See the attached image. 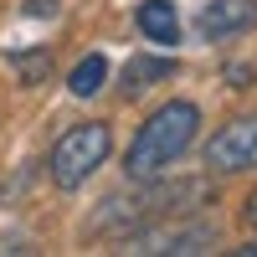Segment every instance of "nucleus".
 Listing matches in <instances>:
<instances>
[{
    "instance_id": "nucleus-5",
    "label": "nucleus",
    "mask_w": 257,
    "mask_h": 257,
    "mask_svg": "<svg viewBox=\"0 0 257 257\" xmlns=\"http://www.w3.org/2000/svg\"><path fill=\"white\" fill-rule=\"evenodd\" d=\"M257 26V0H206L201 16H196V31L206 41H226V36H242Z\"/></svg>"
},
{
    "instance_id": "nucleus-2",
    "label": "nucleus",
    "mask_w": 257,
    "mask_h": 257,
    "mask_svg": "<svg viewBox=\"0 0 257 257\" xmlns=\"http://www.w3.org/2000/svg\"><path fill=\"white\" fill-rule=\"evenodd\" d=\"M108 155H113V128L103 123V118L72 123L67 134L52 144V160H47L52 185H57V190H82L103 165H108Z\"/></svg>"
},
{
    "instance_id": "nucleus-6",
    "label": "nucleus",
    "mask_w": 257,
    "mask_h": 257,
    "mask_svg": "<svg viewBox=\"0 0 257 257\" xmlns=\"http://www.w3.org/2000/svg\"><path fill=\"white\" fill-rule=\"evenodd\" d=\"M134 21H139V31L149 41H160V47H175L180 41V16H175L170 0H144V6L134 11Z\"/></svg>"
},
{
    "instance_id": "nucleus-9",
    "label": "nucleus",
    "mask_w": 257,
    "mask_h": 257,
    "mask_svg": "<svg viewBox=\"0 0 257 257\" xmlns=\"http://www.w3.org/2000/svg\"><path fill=\"white\" fill-rule=\"evenodd\" d=\"M226 77H231V88H252L257 67H247V62H231V67H226Z\"/></svg>"
},
{
    "instance_id": "nucleus-8",
    "label": "nucleus",
    "mask_w": 257,
    "mask_h": 257,
    "mask_svg": "<svg viewBox=\"0 0 257 257\" xmlns=\"http://www.w3.org/2000/svg\"><path fill=\"white\" fill-rule=\"evenodd\" d=\"M103 82H108V57H103V52H93V57H82L77 67H72L67 88H72V98H93Z\"/></svg>"
},
{
    "instance_id": "nucleus-3",
    "label": "nucleus",
    "mask_w": 257,
    "mask_h": 257,
    "mask_svg": "<svg viewBox=\"0 0 257 257\" xmlns=\"http://www.w3.org/2000/svg\"><path fill=\"white\" fill-rule=\"evenodd\" d=\"M201 160H206V170H216V175H242V170H252L257 165V113H242V118L221 123L216 134L206 139Z\"/></svg>"
},
{
    "instance_id": "nucleus-7",
    "label": "nucleus",
    "mask_w": 257,
    "mask_h": 257,
    "mask_svg": "<svg viewBox=\"0 0 257 257\" xmlns=\"http://www.w3.org/2000/svg\"><path fill=\"white\" fill-rule=\"evenodd\" d=\"M170 72H175V57H128L123 62V98H139L144 88H155V82H165Z\"/></svg>"
},
{
    "instance_id": "nucleus-4",
    "label": "nucleus",
    "mask_w": 257,
    "mask_h": 257,
    "mask_svg": "<svg viewBox=\"0 0 257 257\" xmlns=\"http://www.w3.org/2000/svg\"><path fill=\"white\" fill-rule=\"evenodd\" d=\"M128 252H211L216 247V221H196V226H160V231H134V237H123Z\"/></svg>"
},
{
    "instance_id": "nucleus-12",
    "label": "nucleus",
    "mask_w": 257,
    "mask_h": 257,
    "mask_svg": "<svg viewBox=\"0 0 257 257\" xmlns=\"http://www.w3.org/2000/svg\"><path fill=\"white\" fill-rule=\"evenodd\" d=\"M237 257H257V242H242V247H231Z\"/></svg>"
},
{
    "instance_id": "nucleus-11",
    "label": "nucleus",
    "mask_w": 257,
    "mask_h": 257,
    "mask_svg": "<svg viewBox=\"0 0 257 257\" xmlns=\"http://www.w3.org/2000/svg\"><path fill=\"white\" fill-rule=\"evenodd\" d=\"M247 221L257 226V190H252V196H247Z\"/></svg>"
},
{
    "instance_id": "nucleus-1",
    "label": "nucleus",
    "mask_w": 257,
    "mask_h": 257,
    "mask_svg": "<svg viewBox=\"0 0 257 257\" xmlns=\"http://www.w3.org/2000/svg\"><path fill=\"white\" fill-rule=\"evenodd\" d=\"M196 134H201V108H196V103H185V98L160 103V108L139 123L134 144H128L123 175H128V180H160L165 170L196 144Z\"/></svg>"
},
{
    "instance_id": "nucleus-10",
    "label": "nucleus",
    "mask_w": 257,
    "mask_h": 257,
    "mask_svg": "<svg viewBox=\"0 0 257 257\" xmlns=\"http://www.w3.org/2000/svg\"><path fill=\"white\" fill-rule=\"evenodd\" d=\"M26 16H57V0H26Z\"/></svg>"
}]
</instances>
